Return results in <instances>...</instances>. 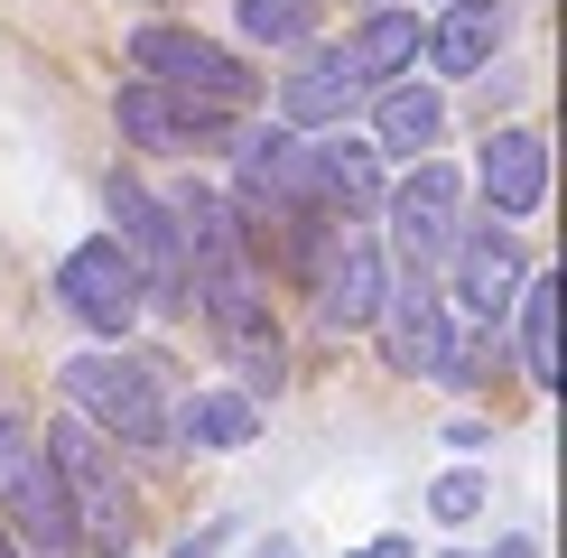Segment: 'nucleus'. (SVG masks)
Instances as JSON below:
<instances>
[{
  "mask_svg": "<svg viewBox=\"0 0 567 558\" xmlns=\"http://www.w3.org/2000/svg\"><path fill=\"white\" fill-rule=\"evenodd\" d=\"M224 540H233V521H205V530H196V540H177V549H168V558H215V549H224Z\"/></svg>",
  "mask_w": 567,
  "mask_h": 558,
  "instance_id": "23",
  "label": "nucleus"
},
{
  "mask_svg": "<svg viewBox=\"0 0 567 558\" xmlns=\"http://www.w3.org/2000/svg\"><path fill=\"white\" fill-rule=\"evenodd\" d=\"M372 326H391V335H382V363L391 372H419V382H456V372H475V354L446 335V298H437L429 270H391L382 317H372Z\"/></svg>",
  "mask_w": 567,
  "mask_h": 558,
  "instance_id": "7",
  "label": "nucleus"
},
{
  "mask_svg": "<svg viewBox=\"0 0 567 558\" xmlns=\"http://www.w3.org/2000/svg\"><path fill=\"white\" fill-rule=\"evenodd\" d=\"M65 410L84 418L93 437H122V447H168V391H158V372L122 354V344H103V354H75L56 372Z\"/></svg>",
  "mask_w": 567,
  "mask_h": 558,
  "instance_id": "2",
  "label": "nucleus"
},
{
  "mask_svg": "<svg viewBox=\"0 0 567 558\" xmlns=\"http://www.w3.org/2000/svg\"><path fill=\"white\" fill-rule=\"evenodd\" d=\"M353 103H363V84H353L336 56H307L298 75L279 84V131H298V140H326V131H336Z\"/></svg>",
  "mask_w": 567,
  "mask_h": 558,
  "instance_id": "18",
  "label": "nucleus"
},
{
  "mask_svg": "<svg viewBox=\"0 0 567 558\" xmlns=\"http://www.w3.org/2000/svg\"><path fill=\"white\" fill-rule=\"evenodd\" d=\"M103 215H112V242H122V261L140 270V298H158V308H186V251H177V215H168V196L112 168V177H103Z\"/></svg>",
  "mask_w": 567,
  "mask_h": 558,
  "instance_id": "6",
  "label": "nucleus"
},
{
  "mask_svg": "<svg viewBox=\"0 0 567 558\" xmlns=\"http://www.w3.org/2000/svg\"><path fill=\"white\" fill-rule=\"evenodd\" d=\"M353 558H419V549L400 540V530H382V540H363V549H353Z\"/></svg>",
  "mask_w": 567,
  "mask_h": 558,
  "instance_id": "25",
  "label": "nucleus"
},
{
  "mask_svg": "<svg viewBox=\"0 0 567 558\" xmlns=\"http://www.w3.org/2000/svg\"><path fill=\"white\" fill-rule=\"evenodd\" d=\"M419 38H429V19H419L410 0H382V10H363L336 46H326V56H336L363 93H382V84H400V75L419 65Z\"/></svg>",
  "mask_w": 567,
  "mask_h": 558,
  "instance_id": "15",
  "label": "nucleus"
},
{
  "mask_svg": "<svg viewBox=\"0 0 567 558\" xmlns=\"http://www.w3.org/2000/svg\"><path fill=\"white\" fill-rule=\"evenodd\" d=\"M503 38H512L503 0H446V10L429 19V38H419V56L437 65V84H456V75H484Z\"/></svg>",
  "mask_w": 567,
  "mask_h": 558,
  "instance_id": "16",
  "label": "nucleus"
},
{
  "mask_svg": "<svg viewBox=\"0 0 567 558\" xmlns=\"http://www.w3.org/2000/svg\"><path fill=\"white\" fill-rule=\"evenodd\" d=\"M475 196H484L493 224L539 215V205H549V140H539V131H484V149H475Z\"/></svg>",
  "mask_w": 567,
  "mask_h": 558,
  "instance_id": "13",
  "label": "nucleus"
},
{
  "mask_svg": "<svg viewBox=\"0 0 567 558\" xmlns=\"http://www.w3.org/2000/svg\"><path fill=\"white\" fill-rule=\"evenodd\" d=\"M437 10H446V0H437Z\"/></svg>",
  "mask_w": 567,
  "mask_h": 558,
  "instance_id": "29",
  "label": "nucleus"
},
{
  "mask_svg": "<svg viewBox=\"0 0 567 558\" xmlns=\"http://www.w3.org/2000/svg\"><path fill=\"white\" fill-rule=\"evenodd\" d=\"M251 558H298V549H289V540H261V549H251Z\"/></svg>",
  "mask_w": 567,
  "mask_h": 558,
  "instance_id": "26",
  "label": "nucleus"
},
{
  "mask_svg": "<svg viewBox=\"0 0 567 558\" xmlns=\"http://www.w3.org/2000/svg\"><path fill=\"white\" fill-rule=\"evenodd\" d=\"M56 298H65V308H75L103 344H122L131 326H140V270L122 261L112 232H93V242H75V251L56 261Z\"/></svg>",
  "mask_w": 567,
  "mask_h": 558,
  "instance_id": "8",
  "label": "nucleus"
},
{
  "mask_svg": "<svg viewBox=\"0 0 567 558\" xmlns=\"http://www.w3.org/2000/svg\"><path fill=\"white\" fill-rule=\"evenodd\" d=\"M372 10H382V0H372Z\"/></svg>",
  "mask_w": 567,
  "mask_h": 558,
  "instance_id": "28",
  "label": "nucleus"
},
{
  "mask_svg": "<svg viewBox=\"0 0 567 558\" xmlns=\"http://www.w3.org/2000/svg\"><path fill=\"white\" fill-rule=\"evenodd\" d=\"M522 372L530 391H558V270L522 279Z\"/></svg>",
  "mask_w": 567,
  "mask_h": 558,
  "instance_id": "20",
  "label": "nucleus"
},
{
  "mask_svg": "<svg viewBox=\"0 0 567 558\" xmlns=\"http://www.w3.org/2000/svg\"><path fill=\"white\" fill-rule=\"evenodd\" d=\"M131 75H140V84H168V93H186V103H215V112L261 103V75H251L224 38L168 29V19H150V29L131 38Z\"/></svg>",
  "mask_w": 567,
  "mask_h": 558,
  "instance_id": "4",
  "label": "nucleus"
},
{
  "mask_svg": "<svg viewBox=\"0 0 567 558\" xmlns=\"http://www.w3.org/2000/svg\"><path fill=\"white\" fill-rule=\"evenodd\" d=\"M429 512H437V521H475V512H484V475H437Z\"/></svg>",
  "mask_w": 567,
  "mask_h": 558,
  "instance_id": "22",
  "label": "nucleus"
},
{
  "mask_svg": "<svg viewBox=\"0 0 567 558\" xmlns=\"http://www.w3.org/2000/svg\"><path fill=\"white\" fill-rule=\"evenodd\" d=\"M382 149L372 140H307V205H317L326 224H363L382 215Z\"/></svg>",
  "mask_w": 567,
  "mask_h": 558,
  "instance_id": "14",
  "label": "nucleus"
},
{
  "mask_svg": "<svg viewBox=\"0 0 567 558\" xmlns=\"http://www.w3.org/2000/svg\"><path fill=\"white\" fill-rule=\"evenodd\" d=\"M382 215H391V270H446V251H456V224H465V177L446 168V158H419L410 177L382 196Z\"/></svg>",
  "mask_w": 567,
  "mask_h": 558,
  "instance_id": "5",
  "label": "nucleus"
},
{
  "mask_svg": "<svg viewBox=\"0 0 567 558\" xmlns=\"http://www.w3.org/2000/svg\"><path fill=\"white\" fill-rule=\"evenodd\" d=\"M0 530H10L19 558H84L75 503H65V484H56L29 418H0Z\"/></svg>",
  "mask_w": 567,
  "mask_h": 558,
  "instance_id": "3",
  "label": "nucleus"
},
{
  "mask_svg": "<svg viewBox=\"0 0 567 558\" xmlns=\"http://www.w3.org/2000/svg\"><path fill=\"white\" fill-rule=\"evenodd\" d=\"M446 270H456V298H465V317L475 326H503V308L522 298V279H530V251L512 242V224H456V251H446Z\"/></svg>",
  "mask_w": 567,
  "mask_h": 558,
  "instance_id": "11",
  "label": "nucleus"
},
{
  "mask_svg": "<svg viewBox=\"0 0 567 558\" xmlns=\"http://www.w3.org/2000/svg\"><path fill=\"white\" fill-rule=\"evenodd\" d=\"M47 465H56V484H65V503H75V540L84 558H122L131 549V530H140V503L122 494V456H112V437H93L75 410L65 418H47Z\"/></svg>",
  "mask_w": 567,
  "mask_h": 558,
  "instance_id": "1",
  "label": "nucleus"
},
{
  "mask_svg": "<svg viewBox=\"0 0 567 558\" xmlns=\"http://www.w3.org/2000/svg\"><path fill=\"white\" fill-rule=\"evenodd\" d=\"M168 215H177V251H186V270H196V289L261 270V251H251V232H243V205H233L224 186H177Z\"/></svg>",
  "mask_w": 567,
  "mask_h": 558,
  "instance_id": "9",
  "label": "nucleus"
},
{
  "mask_svg": "<svg viewBox=\"0 0 567 558\" xmlns=\"http://www.w3.org/2000/svg\"><path fill=\"white\" fill-rule=\"evenodd\" d=\"M446 140V93L437 84H382L372 93V149H400V158H429Z\"/></svg>",
  "mask_w": 567,
  "mask_h": 558,
  "instance_id": "17",
  "label": "nucleus"
},
{
  "mask_svg": "<svg viewBox=\"0 0 567 558\" xmlns=\"http://www.w3.org/2000/svg\"><path fill=\"white\" fill-rule=\"evenodd\" d=\"M112 122H122V140H131V149H158V158L224 149V140H233V112H215V103H186V93H168V84H140V75L122 84Z\"/></svg>",
  "mask_w": 567,
  "mask_h": 558,
  "instance_id": "10",
  "label": "nucleus"
},
{
  "mask_svg": "<svg viewBox=\"0 0 567 558\" xmlns=\"http://www.w3.org/2000/svg\"><path fill=\"white\" fill-rule=\"evenodd\" d=\"M0 558H19V549H10V530H0Z\"/></svg>",
  "mask_w": 567,
  "mask_h": 558,
  "instance_id": "27",
  "label": "nucleus"
},
{
  "mask_svg": "<svg viewBox=\"0 0 567 558\" xmlns=\"http://www.w3.org/2000/svg\"><path fill=\"white\" fill-rule=\"evenodd\" d=\"M307 289H317V317L336 326V335H363L372 317H382V289H391V251L372 242V232H336V242H326V261H317V279H307Z\"/></svg>",
  "mask_w": 567,
  "mask_h": 558,
  "instance_id": "12",
  "label": "nucleus"
},
{
  "mask_svg": "<svg viewBox=\"0 0 567 558\" xmlns=\"http://www.w3.org/2000/svg\"><path fill=\"white\" fill-rule=\"evenodd\" d=\"M168 437H186V447H251V437H261V401H251V391H196V401L168 418Z\"/></svg>",
  "mask_w": 567,
  "mask_h": 558,
  "instance_id": "19",
  "label": "nucleus"
},
{
  "mask_svg": "<svg viewBox=\"0 0 567 558\" xmlns=\"http://www.w3.org/2000/svg\"><path fill=\"white\" fill-rule=\"evenodd\" d=\"M446 558H539L530 530H512V540H493V549H446Z\"/></svg>",
  "mask_w": 567,
  "mask_h": 558,
  "instance_id": "24",
  "label": "nucleus"
},
{
  "mask_svg": "<svg viewBox=\"0 0 567 558\" xmlns=\"http://www.w3.org/2000/svg\"><path fill=\"white\" fill-rule=\"evenodd\" d=\"M233 29H243V38H307V29H317V0H243Z\"/></svg>",
  "mask_w": 567,
  "mask_h": 558,
  "instance_id": "21",
  "label": "nucleus"
}]
</instances>
